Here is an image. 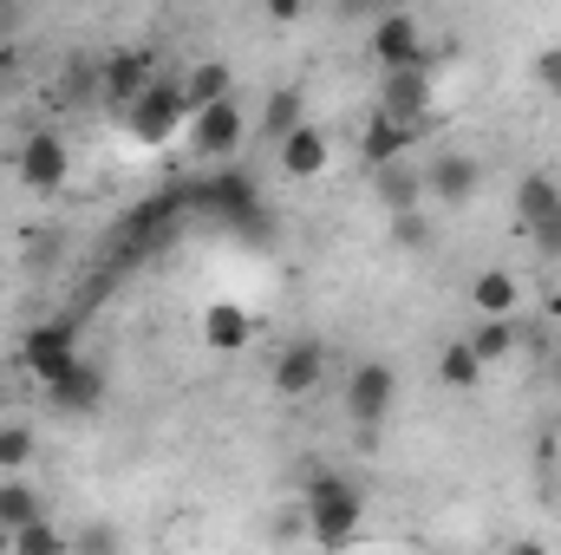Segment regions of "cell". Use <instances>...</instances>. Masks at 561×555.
<instances>
[{"label": "cell", "instance_id": "9", "mask_svg": "<svg viewBox=\"0 0 561 555\" xmlns=\"http://www.w3.org/2000/svg\"><path fill=\"white\" fill-rule=\"evenodd\" d=\"M183 138H190V150H196L209 170H222V163H236V150H242V138H249V118H242V105H236V99H222V105L196 112Z\"/></svg>", "mask_w": 561, "mask_h": 555}, {"label": "cell", "instance_id": "8", "mask_svg": "<svg viewBox=\"0 0 561 555\" xmlns=\"http://www.w3.org/2000/svg\"><path fill=\"white\" fill-rule=\"evenodd\" d=\"M85 353H79V320H46V327H33L26 340H20V366L39 380V386H53L59 373H72Z\"/></svg>", "mask_w": 561, "mask_h": 555}, {"label": "cell", "instance_id": "2", "mask_svg": "<svg viewBox=\"0 0 561 555\" xmlns=\"http://www.w3.org/2000/svg\"><path fill=\"white\" fill-rule=\"evenodd\" d=\"M300 523H307V536H313L320 550H346V543L359 536V523H366V497H359V484L340 477V471H320V477L307 484Z\"/></svg>", "mask_w": 561, "mask_h": 555}, {"label": "cell", "instance_id": "31", "mask_svg": "<svg viewBox=\"0 0 561 555\" xmlns=\"http://www.w3.org/2000/svg\"><path fill=\"white\" fill-rule=\"evenodd\" d=\"M536 86L542 92H561V46H542L536 53Z\"/></svg>", "mask_w": 561, "mask_h": 555}, {"label": "cell", "instance_id": "15", "mask_svg": "<svg viewBox=\"0 0 561 555\" xmlns=\"http://www.w3.org/2000/svg\"><path fill=\"white\" fill-rule=\"evenodd\" d=\"M419 144H424V132H412V125L366 118V132H359V157H366V170H386V163H405Z\"/></svg>", "mask_w": 561, "mask_h": 555}, {"label": "cell", "instance_id": "11", "mask_svg": "<svg viewBox=\"0 0 561 555\" xmlns=\"http://www.w3.org/2000/svg\"><path fill=\"white\" fill-rule=\"evenodd\" d=\"M327 366H333V353H327V340H313V333H300V340H287L275 353V366H268V386H275L280 399H307L320 380H327Z\"/></svg>", "mask_w": 561, "mask_h": 555}, {"label": "cell", "instance_id": "22", "mask_svg": "<svg viewBox=\"0 0 561 555\" xmlns=\"http://www.w3.org/2000/svg\"><path fill=\"white\" fill-rule=\"evenodd\" d=\"M470 301H477L483 320H510L516 301H523V287H516V275H503V269H483V275L470 281Z\"/></svg>", "mask_w": 561, "mask_h": 555}, {"label": "cell", "instance_id": "28", "mask_svg": "<svg viewBox=\"0 0 561 555\" xmlns=\"http://www.w3.org/2000/svg\"><path fill=\"white\" fill-rule=\"evenodd\" d=\"M13 555H72V536L46 517V523H26V530L13 536Z\"/></svg>", "mask_w": 561, "mask_h": 555}, {"label": "cell", "instance_id": "23", "mask_svg": "<svg viewBox=\"0 0 561 555\" xmlns=\"http://www.w3.org/2000/svg\"><path fill=\"white\" fill-rule=\"evenodd\" d=\"M307 125V99L294 92V86H280V92H268V112H262V138L280 144V138H294Z\"/></svg>", "mask_w": 561, "mask_h": 555}, {"label": "cell", "instance_id": "7", "mask_svg": "<svg viewBox=\"0 0 561 555\" xmlns=\"http://www.w3.org/2000/svg\"><path fill=\"white\" fill-rule=\"evenodd\" d=\"M431 105H437V79H431V72H379L373 118H392V125L431 132Z\"/></svg>", "mask_w": 561, "mask_h": 555}, {"label": "cell", "instance_id": "32", "mask_svg": "<svg viewBox=\"0 0 561 555\" xmlns=\"http://www.w3.org/2000/svg\"><path fill=\"white\" fill-rule=\"evenodd\" d=\"M268 20H275V26H294V20H300V0H268Z\"/></svg>", "mask_w": 561, "mask_h": 555}, {"label": "cell", "instance_id": "14", "mask_svg": "<svg viewBox=\"0 0 561 555\" xmlns=\"http://www.w3.org/2000/svg\"><path fill=\"white\" fill-rule=\"evenodd\" d=\"M255 340V314L242 301H209L203 307V347L209 353H242Z\"/></svg>", "mask_w": 561, "mask_h": 555}, {"label": "cell", "instance_id": "17", "mask_svg": "<svg viewBox=\"0 0 561 555\" xmlns=\"http://www.w3.org/2000/svg\"><path fill=\"white\" fill-rule=\"evenodd\" d=\"M275 157H280V177L307 183V177H320V170H327L333 144H327V132H320V125H300L294 138H280V144H275Z\"/></svg>", "mask_w": 561, "mask_h": 555}, {"label": "cell", "instance_id": "24", "mask_svg": "<svg viewBox=\"0 0 561 555\" xmlns=\"http://www.w3.org/2000/svg\"><path fill=\"white\" fill-rule=\"evenodd\" d=\"M33 451H39L33 424H26V418H0V477H26Z\"/></svg>", "mask_w": 561, "mask_h": 555}, {"label": "cell", "instance_id": "10", "mask_svg": "<svg viewBox=\"0 0 561 555\" xmlns=\"http://www.w3.org/2000/svg\"><path fill=\"white\" fill-rule=\"evenodd\" d=\"M163 66H157V53L150 46H118V53H105V66H99V86H105V105H112V118H125L131 105L144 99V86L157 79Z\"/></svg>", "mask_w": 561, "mask_h": 555}, {"label": "cell", "instance_id": "34", "mask_svg": "<svg viewBox=\"0 0 561 555\" xmlns=\"http://www.w3.org/2000/svg\"><path fill=\"white\" fill-rule=\"evenodd\" d=\"M510 555H549V550H542L536 536H523V543H510Z\"/></svg>", "mask_w": 561, "mask_h": 555}, {"label": "cell", "instance_id": "21", "mask_svg": "<svg viewBox=\"0 0 561 555\" xmlns=\"http://www.w3.org/2000/svg\"><path fill=\"white\" fill-rule=\"evenodd\" d=\"M99 66H105V53H72V59L59 66V92H66L72 105H105V86H99Z\"/></svg>", "mask_w": 561, "mask_h": 555}, {"label": "cell", "instance_id": "35", "mask_svg": "<svg viewBox=\"0 0 561 555\" xmlns=\"http://www.w3.org/2000/svg\"><path fill=\"white\" fill-rule=\"evenodd\" d=\"M549 373H556V393H561V353H556V366H549Z\"/></svg>", "mask_w": 561, "mask_h": 555}, {"label": "cell", "instance_id": "1", "mask_svg": "<svg viewBox=\"0 0 561 555\" xmlns=\"http://www.w3.org/2000/svg\"><path fill=\"white\" fill-rule=\"evenodd\" d=\"M183 196H190V216H216L229 229H242L249 242H268V203H262V183L242 170V163H222V170H203V177H183Z\"/></svg>", "mask_w": 561, "mask_h": 555}, {"label": "cell", "instance_id": "27", "mask_svg": "<svg viewBox=\"0 0 561 555\" xmlns=\"http://www.w3.org/2000/svg\"><path fill=\"white\" fill-rule=\"evenodd\" d=\"M72 555H125V530L105 523V517H92V523L72 530Z\"/></svg>", "mask_w": 561, "mask_h": 555}, {"label": "cell", "instance_id": "4", "mask_svg": "<svg viewBox=\"0 0 561 555\" xmlns=\"http://www.w3.org/2000/svg\"><path fill=\"white\" fill-rule=\"evenodd\" d=\"M392 406H399V366L392 360H359L346 373V418L359 431H379L392 418Z\"/></svg>", "mask_w": 561, "mask_h": 555}, {"label": "cell", "instance_id": "12", "mask_svg": "<svg viewBox=\"0 0 561 555\" xmlns=\"http://www.w3.org/2000/svg\"><path fill=\"white\" fill-rule=\"evenodd\" d=\"M477 183H483V170H477V157H463V150H437V157L424 163V203H437V209H463V203L477 196Z\"/></svg>", "mask_w": 561, "mask_h": 555}, {"label": "cell", "instance_id": "19", "mask_svg": "<svg viewBox=\"0 0 561 555\" xmlns=\"http://www.w3.org/2000/svg\"><path fill=\"white\" fill-rule=\"evenodd\" d=\"M26 523H46V497L26 477H0V536H20Z\"/></svg>", "mask_w": 561, "mask_h": 555}, {"label": "cell", "instance_id": "29", "mask_svg": "<svg viewBox=\"0 0 561 555\" xmlns=\"http://www.w3.org/2000/svg\"><path fill=\"white\" fill-rule=\"evenodd\" d=\"M392 242H399V249H424V242H431V216H392Z\"/></svg>", "mask_w": 561, "mask_h": 555}, {"label": "cell", "instance_id": "6", "mask_svg": "<svg viewBox=\"0 0 561 555\" xmlns=\"http://www.w3.org/2000/svg\"><path fill=\"white\" fill-rule=\"evenodd\" d=\"M13 177H20V190H33V196H53V190H66V177H72V150L59 132H26L20 150H13Z\"/></svg>", "mask_w": 561, "mask_h": 555}, {"label": "cell", "instance_id": "18", "mask_svg": "<svg viewBox=\"0 0 561 555\" xmlns=\"http://www.w3.org/2000/svg\"><path fill=\"white\" fill-rule=\"evenodd\" d=\"M183 99H190V112H209V105L236 99V72L222 59H196V66H183Z\"/></svg>", "mask_w": 561, "mask_h": 555}, {"label": "cell", "instance_id": "3", "mask_svg": "<svg viewBox=\"0 0 561 555\" xmlns=\"http://www.w3.org/2000/svg\"><path fill=\"white\" fill-rule=\"evenodd\" d=\"M190 118H196V112H190V99H183V66H176V72H157V79L144 86V99L118 118V125L138 144L157 150V144H170L176 132H190Z\"/></svg>", "mask_w": 561, "mask_h": 555}, {"label": "cell", "instance_id": "13", "mask_svg": "<svg viewBox=\"0 0 561 555\" xmlns=\"http://www.w3.org/2000/svg\"><path fill=\"white\" fill-rule=\"evenodd\" d=\"M46 399H53V412L92 418L99 406H105V366H92V360H79L72 373H59V380L46 386Z\"/></svg>", "mask_w": 561, "mask_h": 555}, {"label": "cell", "instance_id": "33", "mask_svg": "<svg viewBox=\"0 0 561 555\" xmlns=\"http://www.w3.org/2000/svg\"><path fill=\"white\" fill-rule=\"evenodd\" d=\"M13 66H20V46H0V79H7Z\"/></svg>", "mask_w": 561, "mask_h": 555}, {"label": "cell", "instance_id": "5", "mask_svg": "<svg viewBox=\"0 0 561 555\" xmlns=\"http://www.w3.org/2000/svg\"><path fill=\"white\" fill-rule=\"evenodd\" d=\"M373 59H379V72H431L437 53L424 46L419 13H379L373 20Z\"/></svg>", "mask_w": 561, "mask_h": 555}, {"label": "cell", "instance_id": "26", "mask_svg": "<svg viewBox=\"0 0 561 555\" xmlns=\"http://www.w3.org/2000/svg\"><path fill=\"white\" fill-rule=\"evenodd\" d=\"M463 340H470V353H477V360H483V373H490L496 360H510V347H516V327H510V320H477Z\"/></svg>", "mask_w": 561, "mask_h": 555}, {"label": "cell", "instance_id": "16", "mask_svg": "<svg viewBox=\"0 0 561 555\" xmlns=\"http://www.w3.org/2000/svg\"><path fill=\"white\" fill-rule=\"evenodd\" d=\"M373 190H379V209H386V216H419L424 170L412 157H405V163H386V170H373Z\"/></svg>", "mask_w": 561, "mask_h": 555}, {"label": "cell", "instance_id": "30", "mask_svg": "<svg viewBox=\"0 0 561 555\" xmlns=\"http://www.w3.org/2000/svg\"><path fill=\"white\" fill-rule=\"evenodd\" d=\"M529 242H536V256H542V262H561V216L536 223V229H529Z\"/></svg>", "mask_w": 561, "mask_h": 555}, {"label": "cell", "instance_id": "20", "mask_svg": "<svg viewBox=\"0 0 561 555\" xmlns=\"http://www.w3.org/2000/svg\"><path fill=\"white\" fill-rule=\"evenodd\" d=\"M549 216H561V183L549 170H529V177L516 183V223L536 229V223H549Z\"/></svg>", "mask_w": 561, "mask_h": 555}, {"label": "cell", "instance_id": "25", "mask_svg": "<svg viewBox=\"0 0 561 555\" xmlns=\"http://www.w3.org/2000/svg\"><path fill=\"white\" fill-rule=\"evenodd\" d=\"M437 380H444L450 393H470V386H483V360L470 353V340H450V347L437 353Z\"/></svg>", "mask_w": 561, "mask_h": 555}, {"label": "cell", "instance_id": "36", "mask_svg": "<svg viewBox=\"0 0 561 555\" xmlns=\"http://www.w3.org/2000/svg\"><path fill=\"white\" fill-rule=\"evenodd\" d=\"M0 555H13V536H0Z\"/></svg>", "mask_w": 561, "mask_h": 555}]
</instances>
